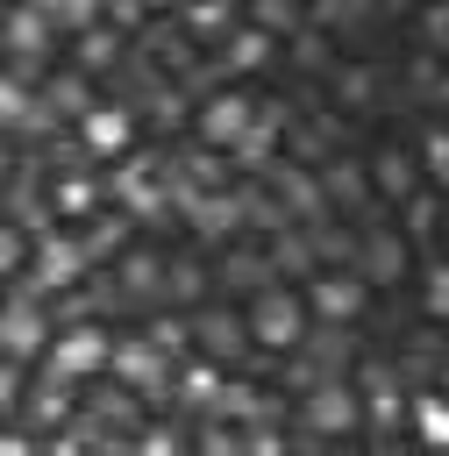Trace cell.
I'll return each mask as SVG.
<instances>
[{
  "instance_id": "obj_1",
  "label": "cell",
  "mask_w": 449,
  "mask_h": 456,
  "mask_svg": "<svg viewBox=\"0 0 449 456\" xmlns=\"http://www.w3.org/2000/svg\"><path fill=\"white\" fill-rule=\"evenodd\" d=\"M299 335H306V306L271 278V285H257V306H249V342H264V349H278V356H292L299 349Z\"/></svg>"
},
{
  "instance_id": "obj_2",
  "label": "cell",
  "mask_w": 449,
  "mask_h": 456,
  "mask_svg": "<svg viewBox=\"0 0 449 456\" xmlns=\"http://www.w3.org/2000/svg\"><path fill=\"white\" fill-rule=\"evenodd\" d=\"M363 299H371V278H363L356 264H342V271H314V278H306V306H314L321 321H342V328H349V321L363 314Z\"/></svg>"
},
{
  "instance_id": "obj_3",
  "label": "cell",
  "mask_w": 449,
  "mask_h": 456,
  "mask_svg": "<svg viewBox=\"0 0 449 456\" xmlns=\"http://www.w3.org/2000/svg\"><path fill=\"white\" fill-rule=\"evenodd\" d=\"M114 363V342L100 335V328H64L57 342H50V356H43V370H57V378H93V370H107Z\"/></svg>"
},
{
  "instance_id": "obj_4",
  "label": "cell",
  "mask_w": 449,
  "mask_h": 456,
  "mask_svg": "<svg viewBox=\"0 0 449 456\" xmlns=\"http://www.w3.org/2000/svg\"><path fill=\"white\" fill-rule=\"evenodd\" d=\"M356 413H363V399L349 392V378H314L306 385V428L314 435H349Z\"/></svg>"
},
{
  "instance_id": "obj_5",
  "label": "cell",
  "mask_w": 449,
  "mask_h": 456,
  "mask_svg": "<svg viewBox=\"0 0 449 456\" xmlns=\"http://www.w3.org/2000/svg\"><path fill=\"white\" fill-rule=\"evenodd\" d=\"M107 185H114V200H121L128 214H164V200H171V192H164V171H157L150 157H121Z\"/></svg>"
},
{
  "instance_id": "obj_6",
  "label": "cell",
  "mask_w": 449,
  "mask_h": 456,
  "mask_svg": "<svg viewBox=\"0 0 449 456\" xmlns=\"http://www.w3.org/2000/svg\"><path fill=\"white\" fill-rule=\"evenodd\" d=\"M43 342H50V328H43V314H36V292H14V299L0 306V356L29 363Z\"/></svg>"
},
{
  "instance_id": "obj_7",
  "label": "cell",
  "mask_w": 449,
  "mask_h": 456,
  "mask_svg": "<svg viewBox=\"0 0 449 456\" xmlns=\"http://www.w3.org/2000/svg\"><path fill=\"white\" fill-rule=\"evenodd\" d=\"M192 128H200V142H207V150H235V142H242V128H249V100H242V93H214V100L200 107V121H192Z\"/></svg>"
},
{
  "instance_id": "obj_8",
  "label": "cell",
  "mask_w": 449,
  "mask_h": 456,
  "mask_svg": "<svg viewBox=\"0 0 449 456\" xmlns=\"http://www.w3.org/2000/svg\"><path fill=\"white\" fill-rule=\"evenodd\" d=\"M128 135H135L128 107H86V114H78V142H86L93 157H121Z\"/></svg>"
},
{
  "instance_id": "obj_9",
  "label": "cell",
  "mask_w": 449,
  "mask_h": 456,
  "mask_svg": "<svg viewBox=\"0 0 449 456\" xmlns=\"http://www.w3.org/2000/svg\"><path fill=\"white\" fill-rule=\"evenodd\" d=\"M356 271H363L371 285H392V278L406 271V242H399V228H363V242H356Z\"/></svg>"
},
{
  "instance_id": "obj_10",
  "label": "cell",
  "mask_w": 449,
  "mask_h": 456,
  "mask_svg": "<svg viewBox=\"0 0 449 456\" xmlns=\"http://www.w3.org/2000/svg\"><path fill=\"white\" fill-rule=\"evenodd\" d=\"M86 256H93L86 242H71V235H43V242H36V285H43V292H50V285H71V278L86 271Z\"/></svg>"
},
{
  "instance_id": "obj_11",
  "label": "cell",
  "mask_w": 449,
  "mask_h": 456,
  "mask_svg": "<svg viewBox=\"0 0 449 456\" xmlns=\"http://www.w3.org/2000/svg\"><path fill=\"white\" fill-rule=\"evenodd\" d=\"M164 363H171V356H164L150 335L114 349V378H121V385H135V392H157V385H164Z\"/></svg>"
},
{
  "instance_id": "obj_12",
  "label": "cell",
  "mask_w": 449,
  "mask_h": 456,
  "mask_svg": "<svg viewBox=\"0 0 449 456\" xmlns=\"http://www.w3.org/2000/svg\"><path fill=\"white\" fill-rule=\"evenodd\" d=\"M192 335H200V349L221 356V363H235V356L249 349V321H235V314H200Z\"/></svg>"
},
{
  "instance_id": "obj_13",
  "label": "cell",
  "mask_w": 449,
  "mask_h": 456,
  "mask_svg": "<svg viewBox=\"0 0 449 456\" xmlns=\"http://www.w3.org/2000/svg\"><path fill=\"white\" fill-rule=\"evenodd\" d=\"M50 21H57L50 7H36V0H21V7L7 14V43H14L21 57H43V50H50Z\"/></svg>"
},
{
  "instance_id": "obj_14",
  "label": "cell",
  "mask_w": 449,
  "mask_h": 456,
  "mask_svg": "<svg viewBox=\"0 0 449 456\" xmlns=\"http://www.w3.org/2000/svg\"><path fill=\"white\" fill-rule=\"evenodd\" d=\"M278 128H285V107H278V100L249 107V128H242L235 157H242V164H264V157H271V142H278Z\"/></svg>"
},
{
  "instance_id": "obj_15",
  "label": "cell",
  "mask_w": 449,
  "mask_h": 456,
  "mask_svg": "<svg viewBox=\"0 0 449 456\" xmlns=\"http://www.w3.org/2000/svg\"><path fill=\"white\" fill-rule=\"evenodd\" d=\"M271 43H278V36L249 21V28L221 36V57H228V71H264V64H271Z\"/></svg>"
},
{
  "instance_id": "obj_16",
  "label": "cell",
  "mask_w": 449,
  "mask_h": 456,
  "mask_svg": "<svg viewBox=\"0 0 449 456\" xmlns=\"http://www.w3.org/2000/svg\"><path fill=\"white\" fill-rule=\"evenodd\" d=\"M278 200H285V214H292V221H314V214L328 207L321 178H306V171H292V164H278Z\"/></svg>"
},
{
  "instance_id": "obj_17",
  "label": "cell",
  "mask_w": 449,
  "mask_h": 456,
  "mask_svg": "<svg viewBox=\"0 0 449 456\" xmlns=\"http://www.w3.org/2000/svg\"><path fill=\"white\" fill-rule=\"evenodd\" d=\"M71 385H78V378H57V370H43V385H36V399H29V420H36V428L64 420V413H71Z\"/></svg>"
},
{
  "instance_id": "obj_18",
  "label": "cell",
  "mask_w": 449,
  "mask_h": 456,
  "mask_svg": "<svg viewBox=\"0 0 449 456\" xmlns=\"http://www.w3.org/2000/svg\"><path fill=\"white\" fill-rule=\"evenodd\" d=\"M321 192H328L335 207H356V200H363V164H349V157H328V164H321Z\"/></svg>"
},
{
  "instance_id": "obj_19",
  "label": "cell",
  "mask_w": 449,
  "mask_h": 456,
  "mask_svg": "<svg viewBox=\"0 0 449 456\" xmlns=\"http://www.w3.org/2000/svg\"><path fill=\"white\" fill-rule=\"evenodd\" d=\"M371 185H378L385 200H406V192H413V157H406V150H385V157L371 164Z\"/></svg>"
},
{
  "instance_id": "obj_20",
  "label": "cell",
  "mask_w": 449,
  "mask_h": 456,
  "mask_svg": "<svg viewBox=\"0 0 449 456\" xmlns=\"http://www.w3.org/2000/svg\"><path fill=\"white\" fill-rule=\"evenodd\" d=\"M114 50H121L114 21H93V28H78V71H100V64H114Z\"/></svg>"
},
{
  "instance_id": "obj_21",
  "label": "cell",
  "mask_w": 449,
  "mask_h": 456,
  "mask_svg": "<svg viewBox=\"0 0 449 456\" xmlns=\"http://www.w3.org/2000/svg\"><path fill=\"white\" fill-rule=\"evenodd\" d=\"M185 28L192 36H228L235 28V0H185Z\"/></svg>"
},
{
  "instance_id": "obj_22",
  "label": "cell",
  "mask_w": 449,
  "mask_h": 456,
  "mask_svg": "<svg viewBox=\"0 0 449 456\" xmlns=\"http://www.w3.org/2000/svg\"><path fill=\"white\" fill-rule=\"evenodd\" d=\"M413 428H420V442H435V449H449V399H413Z\"/></svg>"
},
{
  "instance_id": "obj_23",
  "label": "cell",
  "mask_w": 449,
  "mask_h": 456,
  "mask_svg": "<svg viewBox=\"0 0 449 456\" xmlns=\"http://www.w3.org/2000/svg\"><path fill=\"white\" fill-rule=\"evenodd\" d=\"M249 21L271 28V36H292L299 28V0H249Z\"/></svg>"
},
{
  "instance_id": "obj_24",
  "label": "cell",
  "mask_w": 449,
  "mask_h": 456,
  "mask_svg": "<svg viewBox=\"0 0 449 456\" xmlns=\"http://www.w3.org/2000/svg\"><path fill=\"white\" fill-rule=\"evenodd\" d=\"M21 121H36V107H29V86H21L14 71H0V128H21Z\"/></svg>"
},
{
  "instance_id": "obj_25",
  "label": "cell",
  "mask_w": 449,
  "mask_h": 456,
  "mask_svg": "<svg viewBox=\"0 0 449 456\" xmlns=\"http://www.w3.org/2000/svg\"><path fill=\"white\" fill-rule=\"evenodd\" d=\"M93 100H86V78L78 71H64V78H50V114H86Z\"/></svg>"
},
{
  "instance_id": "obj_26",
  "label": "cell",
  "mask_w": 449,
  "mask_h": 456,
  "mask_svg": "<svg viewBox=\"0 0 449 456\" xmlns=\"http://www.w3.org/2000/svg\"><path fill=\"white\" fill-rule=\"evenodd\" d=\"M371 14V0H314V21L321 28H356Z\"/></svg>"
},
{
  "instance_id": "obj_27",
  "label": "cell",
  "mask_w": 449,
  "mask_h": 456,
  "mask_svg": "<svg viewBox=\"0 0 449 456\" xmlns=\"http://www.w3.org/2000/svg\"><path fill=\"white\" fill-rule=\"evenodd\" d=\"M50 207H57V214H86V207H93V178H57V185H50Z\"/></svg>"
},
{
  "instance_id": "obj_28",
  "label": "cell",
  "mask_w": 449,
  "mask_h": 456,
  "mask_svg": "<svg viewBox=\"0 0 449 456\" xmlns=\"http://www.w3.org/2000/svg\"><path fill=\"white\" fill-rule=\"evenodd\" d=\"M420 164H428V178L449 192V128H428V142H420Z\"/></svg>"
},
{
  "instance_id": "obj_29",
  "label": "cell",
  "mask_w": 449,
  "mask_h": 456,
  "mask_svg": "<svg viewBox=\"0 0 449 456\" xmlns=\"http://www.w3.org/2000/svg\"><path fill=\"white\" fill-rule=\"evenodd\" d=\"M221 285H271V264H257V256L235 249V256L221 264Z\"/></svg>"
},
{
  "instance_id": "obj_30",
  "label": "cell",
  "mask_w": 449,
  "mask_h": 456,
  "mask_svg": "<svg viewBox=\"0 0 449 456\" xmlns=\"http://www.w3.org/2000/svg\"><path fill=\"white\" fill-rule=\"evenodd\" d=\"M178 392H185V406H214L221 399V370H185Z\"/></svg>"
},
{
  "instance_id": "obj_31",
  "label": "cell",
  "mask_w": 449,
  "mask_h": 456,
  "mask_svg": "<svg viewBox=\"0 0 449 456\" xmlns=\"http://www.w3.org/2000/svg\"><path fill=\"white\" fill-rule=\"evenodd\" d=\"M406 221H413V235H435V221H442V200H428V192H406Z\"/></svg>"
},
{
  "instance_id": "obj_32",
  "label": "cell",
  "mask_w": 449,
  "mask_h": 456,
  "mask_svg": "<svg viewBox=\"0 0 449 456\" xmlns=\"http://www.w3.org/2000/svg\"><path fill=\"white\" fill-rule=\"evenodd\" d=\"M100 14H107V0H57V21L64 28H93Z\"/></svg>"
},
{
  "instance_id": "obj_33",
  "label": "cell",
  "mask_w": 449,
  "mask_h": 456,
  "mask_svg": "<svg viewBox=\"0 0 449 456\" xmlns=\"http://www.w3.org/2000/svg\"><path fill=\"white\" fill-rule=\"evenodd\" d=\"M121 278H128V292H150V285L164 278V264H157V256H128V264H121Z\"/></svg>"
},
{
  "instance_id": "obj_34",
  "label": "cell",
  "mask_w": 449,
  "mask_h": 456,
  "mask_svg": "<svg viewBox=\"0 0 449 456\" xmlns=\"http://www.w3.org/2000/svg\"><path fill=\"white\" fill-rule=\"evenodd\" d=\"M150 342H157L164 356H178V349L192 342V321H157V328H150Z\"/></svg>"
},
{
  "instance_id": "obj_35",
  "label": "cell",
  "mask_w": 449,
  "mask_h": 456,
  "mask_svg": "<svg viewBox=\"0 0 449 456\" xmlns=\"http://www.w3.org/2000/svg\"><path fill=\"white\" fill-rule=\"evenodd\" d=\"M428 314H435V321H449V264H435V271H428Z\"/></svg>"
},
{
  "instance_id": "obj_36",
  "label": "cell",
  "mask_w": 449,
  "mask_h": 456,
  "mask_svg": "<svg viewBox=\"0 0 449 456\" xmlns=\"http://www.w3.org/2000/svg\"><path fill=\"white\" fill-rule=\"evenodd\" d=\"M371 86H378V78H371V64H349V71H342V100H356V107H363V100H371Z\"/></svg>"
},
{
  "instance_id": "obj_37",
  "label": "cell",
  "mask_w": 449,
  "mask_h": 456,
  "mask_svg": "<svg viewBox=\"0 0 449 456\" xmlns=\"http://www.w3.org/2000/svg\"><path fill=\"white\" fill-rule=\"evenodd\" d=\"M164 278H171V292H178V299H192V292L207 285V271H200V264H171Z\"/></svg>"
},
{
  "instance_id": "obj_38",
  "label": "cell",
  "mask_w": 449,
  "mask_h": 456,
  "mask_svg": "<svg viewBox=\"0 0 449 456\" xmlns=\"http://www.w3.org/2000/svg\"><path fill=\"white\" fill-rule=\"evenodd\" d=\"M321 57H328V43H321V36H299V43H292V64H306V71H314Z\"/></svg>"
},
{
  "instance_id": "obj_39",
  "label": "cell",
  "mask_w": 449,
  "mask_h": 456,
  "mask_svg": "<svg viewBox=\"0 0 449 456\" xmlns=\"http://www.w3.org/2000/svg\"><path fill=\"white\" fill-rule=\"evenodd\" d=\"M420 28H428V36H435V43H442V36H449V0H435V7H428V14H420Z\"/></svg>"
},
{
  "instance_id": "obj_40",
  "label": "cell",
  "mask_w": 449,
  "mask_h": 456,
  "mask_svg": "<svg viewBox=\"0 0 449 456\" xmlns=\"http://www.w3.org/2000/svg\"><path fill=\"white\" fill-rule=\"evenodd\" d=\"M21 256H29V249H21V235H14V228H0V271H14Z\"/></svg>"
},
{
  "instance_id": "obj_41",
  "label": "cell",
  "mask_w": 449,
  "mask_h": 456,
  "mask_svg": "<svg viewBox=\"0 0 449 456\" xmlns=\"http://www.w3.org/2000/svg\"><path fill=\"white\" fill-rule=\"evenodd\" d=\"M121 235H128V221H100V235H93V249H121Z\"/></svg>"
},
{
  "instance_id": "obj_42",
  "label": "cell",
  "mask_w": 449,
  "mask_h": 456,
  "mask_svg": "<svg viewBox=\"0 0 449 456\" xmlns=\"http://www.w3.org/2000/svg\"><path fill=\"white\" fill-rule=\"evenodd\" d=\"M14 392H21V385H14V356H7V363H0V406H14Z\"/></svg>"
},
{
  "instance_id": "obj_43",
  "label": "cell",
  "mask_w": 449,
  "mask_h": 456,
  "mask_svg": "<svg viewBox=\"0 0 449 456\" xmlns=\"http://www.w3.org/2000/svg\"><path fill=\"white\" fill-rule=\"evenodd\" d=\"M435 93H442V100H449V78H435Z\"/></svg>"
},
{
  "instance_id": "obj_44",
  "label": "cell",
  "mask_w": 449,
  "mask_h": 456,
  "mask_svg": "<svg viewBox=\"0 0 449 456\" xmlns=\"http://www.w3.org/2000/svg\"><path fill=\"white\" fill-rule=\"evenodd\" d=\"M378 7H406V0H378Z\"/></svg>"
},
{
  "instance_id": "obj_45",
  "label": "cell",
  "mask_w": 449,
  "mask_h": 456,
  "mask_svg": "<svg viewBox=\"0 0 449 456\" xmlns=\"http://www.w3.org/2000/svg\"><path fill=\"white\" fill-rule=\"evenodd\" d=\"M0 178H7V150H0Z\"/></svg>"
},
{
  "instance_id": "obj_46",
  "label": "cell",
  "mask_w": 449,
  "mask_h": 456,
  "mask_svg": "<svg viewBox=\"0 0 449 456\" xmlns=\"http://www.w3.org/2000/svg\"><path fill=\"white\" fill-rule=\"evenodd\" d=\"M442 378H449V370H442Z\"/></svg>"
}]
</instances>
